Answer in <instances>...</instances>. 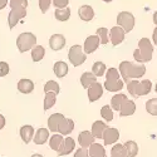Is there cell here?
Masks as SVG:
<instances>
[{
	"label": "cell",
	"mask_w": 157,
	"mask_h": 157,
	"mask_svg": "<svg viewBox=\"0 0 157 157\" xmlns=\"http://www.w3.org/2000/svg\"><path fill=\"white\" fill-rule=\"evenodd\" d=\"M118 71L122 77V81L124 83H129L131 81L138 79V78L145 75L146 67H145V64H142V63H132V62L124 60L120 64Z\"/></svg>",
	"instance_id": "obj_1"
},
{
	"label": "cell",
	"mask_w": 157,
	"mask_h": 157,
	"mask_svg": "<svg viewBox=\"0 0 157 157\" xmlns=\"http://www.w3.org/2000/svg\"><path fill=\"white\" fill-rule=\"evenodd\" d=\"M153 45L148 38H142L138 40V48L133 52V58L137 63H147L152 59Z\"/></svg>",
	"instance_id": "obj_2"
},
{
	"label": "cell",
	"mask_w": 157,
	"mask_h": 157,
	"mask_svg": "<svg viewBox=\"0 0 157 157\" xmlns=\"http://www.w3.org/2000/svg\"><path fill=\"white\" fill-rule=\"evenodd\" d=\"M35 45H36V36L30 32L21 33L17 38V47L20 53H25V52L33 49Z\"/></svg>",
	"instance_id": "obj_3"
},
{
	"label": "cell",
	"mask_w": 157,
	"mask_h": 157,
	"mask_svg": "<svg viewBox=\"0 0 157 157\" xmlns=\"http://www.w3.org/2000/svg\"><path fill=\"white\" fill-rule=\"evenodd\" d=\"M117 25L121 27L126 33L132 32L135 28V17L129 11H121L117 15Z\"/></svg>",
	"instance_id": "obj_4"
},
{
	"label": "cell",
	"mask_w": 157,
	"mask_h": 157,
	"mask_svg": "<svg viewBox=\"0 0 157 157\" xmlns=\"http://www.w3.org/2000/svg\"><path fill=\"white\" fill-rule=\"evenodd\" d=\"M86 53L81 45H72L68 52V59L74 65V67H79L86 62Z\"/></svg>",
	"instance_id": "obj_5"
},
{
	"label": "cell",
	"mask_w": 157,
	"mask_h": 157,
	"mask_svg": "<svg viewBox=\"0 0 157 157\" xmlns=\"http://www.w3.org/2000/svg\"><path fill=\"white\" fill-rule=\"evenodd\" d=\"M27 17V9L25 8H11L9 15H8V23L9 28L13 29L15 25Z\"/></svg>",
	"instance_id": "obj_6"
},
{
	"label": "cell",
	"mask_w": 157,
	"mask_h": 157,
	"mask_svg": "<svg viewBox=\"0 0 157 157\" xmlns=\"http://www.w3.org/2000/svg\"><path fill=\"white\" fill-rule=\"evenodd\" d=\"M101 44V40H99V38L94 34V35H89L86 38V40H84V47H83V50H84V53L86 54H92L94 53V52L98 49Z\"/></svg>",
	"instance_id": "obj_7"
},
{
	"label": "cell",
	"mask_w": 157,
	"mask_h": 157,
	"mask_svg": "<svg viewBox=\"0 0 157 157\" xmlns=\"http://www.w3.org/2000/svg\"><path fill=\"white\" fill-rule=\"evenodd\" d=\"M124 36H126V32L121 27H118V25H117V27H113L109 30V40L114 47L120 45L124 40Z\"/></svg>",
	"instance_id": "obj_8"
},
{
	"label": "cell",
	"mask_w": 157,
	"mask_h": 157,
	"mask_svg": "<svg viewBox=\"0 0 157 157\" xmlns=\"http://www.w3.org/2000/svg\"><path fill=\"white\" fill-rule=\"evenodd\" d=\"M120 138V131L117 128H113V127H107L106 131L103 132V141H104V145H113L118 141Z\"/></svg>",
	"instance_id": "obj_9"
},
{
	"label": "cell",
	"mask_w": 157,
	"mask_h": 157,
	"mask_svg": "<svg viewBox=\"0 0 157 157\" xmlns=\"http://www.w3.org/2000/svg\"><path fill=\"white\" fill-rule=\"evenodd\" d=\"M94 140H96L94 136L89 131H82L79 136H78V143L81 145L82 148H87V150L94 143Z\"/></svg>",
	"instance_id": "obj_10"
},
{
	"label": "cell",
	"mask_w": 157,
	"mask_h": 157,
	"mask_svg": "<svg viewBox=\"0 0 157 157\" xmlns=\"http://www.w3.org/2000/svg\"><path fill=\"white\" fill-rule=\"evenodd\" d=\"M87 92H88L89 102H96V101H98L103 96V87H102L101 83L96 82V83H93L92 86L87 89Z\"/></svg>",
	"instance_id": "obj_11"
},
{
	"label": "cell",
	"mask_w": 157,
	"mask_h": 157,
	"mask_svg": "<svg viewBox=\"0 0 157 157\" xmlns=\"http://www.w3.org/2000/svg\"><path fill=\"white\" fill-rule=\"evenodd\" d=\"M65 118V117L62 113H53L49 118H48V129L53 133H58L59 129V124L62 123V121Z\"/></svg>",
	"instance_id": "obj_12"
},
{
	"label": "cell",
	"mask_w": 157,
	"mask_h": 157,
	"mask_svg": "<svg viewBox=\"0 0 157 157\" xmlns=\"http://www.w3.org/2000/svg\"><path fill=\"white\" fill-rule=\"evenodd\" d=\"M49 47L52 50L58 52L65 47V38L63 34H53L49 39Z\"/></svg>",
	"instance_id": "obj_13"
},
{
	"label": "cell",
	"mask_w": 157,
	"mask_h": 157,
	"mask_svg": "<svg viewBox=\"0 0 157 157\" xmlns=\"http://www.w3.org/2000/svg\"><path fill=\"white\" fill-rule=\"evenodd\" d=\"M49 146H50V148L53 151H56L57 155L59 156L62 153L63 146H64V138H63V136L59 135V133L53 135V136H52V138L49 140Z\"/></svg>",
	"instance_id": "obj_14"
},
{
	"label": "cell",
	"mask_w": 157,
	"mask_h": 157,
	"mask_svg": "<svg viewBox=\"0 0 157 157\" xmlns=\"http://www.w3.org/2000/svg\"><path fill=\"white\" fill-rule=\"evenodd\" d=\"M78 15H79L81 20L88 23L94 18V10L90 5H82L78 9Z\"/></svg>",
	"instance_id": "obj_15"
},
{
	"label": "cell",
	"mask_w": 157,
	"mask_h": 157,
	"mask_svg": "<svg viewBox=\"0 0 157 157\" xmlns=\"http://www.w3.org/2000/svg\"><path fill=\"white\" fill-rule=\"evenodd\" d=\"M152 89V83L150 79H143L141 82H138L137 88H136V97H142V96H146L151 92Z\"/></svg>",
	"instance_id": "obj_16"
},
{
	"label": "cell",
	"mask_w": 157,
	"mask_h": 157,
	"mask_svg": "<svg viewBox=\"0 0 157 157\" xmlns=\"http://www.w3.org/2000/svg\"><path fill=\"white\" fill-rule=\"evenodd\" d=\"M74 129V122L72 118H64L62 121V123L59 124V129H58V133L62 136H68L73 132Z\"/></svg>",
	"instance_id": "obj_17"
},
{
	"label": "cell",
	"mask_w": 157,
	"mask_h": 157,
	"mask_svg": "<svg viewBox=\"0 0 157 157\" xmlns=\"http://www.w3.org/2000/svg\"><path fill=\"white\" fill-rule=\"evenodd\" d=\"M136 112V103L132 99H127L123 102L122 107L120 109V116L121 117H127V116H132Z\"/></svg>",
	"instance_id": "obj_18"
},
{
	"label": "cell",
	"mask_w": 157,
	"mask_h": 157,
	"mask_svg": "<svg viewBox=\"0 0 157 157\" xmlns=\"http://www.w3.org/2000/svg\"><path fill=\"white\" fill-rule=\"evenodd\" d=\"M34 135H35V131L30 124H25L20 128V137L24 143H29L34 138Z\"/></svg>",
	"instance_id": "obj_19"
},
{
	"label": "cell",
	"mask_w": 157,
	"mask_h": 157,
	"mask_svg": "<svg viewBox=\"0 0 157 157\" xmlns=\"http://www.w3.org/2000/svg\"><path fill=\"white\" fill-rule=\"evenodd\" d=\"M49 138V129L47 128H38L36 132L34 135V143L35 145H44V143L48 141Z\"/></svg>",
	"instance_id": "obj_20"
},
{
	"label": "cell",
	"mask_w": 157,
	"mask_h": 157,
	"mask_svg": "<svg viewBox=\"0 0 157 157\" xmlns=\"http://www.w3.org/2000/svg\"><path fill=\"white\" fill-rule=\"evenodd\" d=\"M18 90L20 93H24V94H29L34 90V83L33 81L30 79H20L18 82Z\"/></svg>",
	"instance_id": "obj_21"
},
{
	"label": "cell",
	"mask_w": 157,
	"mask_h": 157,
	"mask_svg": "<svg viewBox=\"0 0 157 157\" xmlns=\"http://www.w3.org/2000/svg\"><path fill=\"white\" fill-rule=\"evenodd\" d=\"M106 128H107V123H104L103 121H96L92 124V135L97 140L103 138V132L106 131Z\"/></svg>",
	"instance_id": "obj_22"
},
{
	"label": "cell",
	"mask_w": 157,
	"mask_h": 157,
	"mask_svg": "<svg viewBox=\"0 0 157 157\" xmlns=\"http://www.w3.org/2000/svg\"><path fill=\"white\" fill-rule=\"evenodd\" d=\"M124 101H127V96L126 94H123V93L114 94L112 97V99H111V108L113 111L120 112V109H121V107H122V104H123Z\"/></svg>",
	"instance_id": "obj_23"
},
{
	"label": "cell",
	"mask_w": 157,
	"mask_h": 157,
	"mask_svg": "<svg viewBox=\"0 0 157 157\" xmlns=\"http://www.w3.org/2000/svg\"><path fill=\"white\" fill-rule=\"evenodd\" d=\"M53 72L58 78H64L68 73V64L65 62H63V60H59V62L54 63Z\"/></svg>",
	"instance_id": "obj_24"
},
{
	"label": "cell",
	"mask_w": 157,
	"mask_h": 157,
	"mask_svg": "<svg viewBox=\"0 0 157 157\" xmlns=\"http://www.w3.org/2000/svg\"><path fill=\"white\" fill-rule=\"evenodd\" d=\"M97 82V77L92 73V72H84L82 75H81V83H82V87L84 89H88L93 83Z\"/></svg>",
	"instance_id": "obj_25"
},
{
	"label": "cell",
	"mask_w": 157,
	"mask_h": 157,
	"mask_svg": "<svg viewBox=\"0 0 157 157\" xmlns=\"http://www.w3.org/2000/svg\"><path fill=\"white\" fill-rule=\"evenodd\" d=\"M124 87V82L122 79L118 81H106L104 82V88H106L108 92H120Z\"/></svg>",
	"instance_id": "obj_26"
},
{
	"label": "cell",
	"mask_w": 157,
	"mask_h": 157,
	"mask_svg": "<svg viewBox=\"0 0 157 157\" xmlns=\"http://www.w3.org/2000/svg\"><path fill=\"white\" fill-rule=\"evenodd\" d=\"M88 153L90 157H107L106 150L99 143H93L92 146L88 148Z\"/></svg>",
	"instance_id": "obj_27"
},
{
	"label": "cell",
	"mask_w": 157,
	"mask_h": 157,
	"mask_svg": "<svg viewBox=\"0 0 157 157\" xmlns=\"http://www.w3.org/2000/svg\"><path fill=\"white\" fill-rule=\"evenodd\" d=\"M126 148V157H136L138 153V146L135 141H127L123 143Z\"/></svg>",
	"instance_id": "obj_28"
},
{
	"label": "cell",
	"mask_w": 157,
	"mask_h": 157,
	"mask_svg": "<svg viewBox=\"0 0 157 157\" xmlns=\"http://www.w3.org/2000/svg\"><path fill=\"white\" fill-rule=\"evenodd\" d=\"M45 56V49L44 47L42 45H35L33 49H32V59L34 63H38L40 62Z\"/></svg>",
	"instance_id": "obj_29"
},
{
	"label": "cell",
	"mask_w": 157,
	"mask_h": 157,
	"mask_svg": "<svg viewBox=\"0 0 157 157\" xmlns=\"http://www.w3.org/2000/svg\"><path fill=\"white\" fill-rule=\"evenodd\" d=\"M74 148H75V141H74V138H72V137H67V138L64 140L63 151H62V153H60L59 156L69 155V153H72V152L74 151Z\"/></svg>",
	"instance_id": "obj_30"
},
{
	"label": "cell",
	"mask_w": 157,
	"mask_h": 157,
	"mask_svg": "<svg viewBox=\"0 0 157 157\" xmlns=\"http://www.w3.org/2000/svg\"><path fill=\"white\" fill-rule=\"evenodd\" d=\"M54 17L59 21H67L71 18V9L69 8H64V9H56L54 11Z\"/></svg>",
	"instance_id": "obj_31"
},
{
	"label": "cell",
	"mask_w": 157,
	"mask_h": 157,
	"mask_svg": "<svg viewBox=\"0 0 157 157\" xmlns=\"http://www.w3.org/2000/svg\"><path fill=\"white\" fill-rule=\"evenodd\" d=\"M56 98H57V94L54 92L45 93V97H44V111L50 109L52 107L54 106L56 104Z\"/></svg>",
	"instance_id": "obj_32"
},
{
	"label": "cell",
	"mask_w": 157,
	"mask_h": 157,
	"mask_svg": "<svg viewBox=\"0 0 157 157\" xmlns=\"http://www.w3.org/2000/svg\"><path fill=\"white\" fill-rule=\"evenodd\" d=\"M111 157H126V148L121 143H116L111 150Z\"/></svg>",
	"instance_id": "obj_33"
},
{
	"label": "cell",
	"mask_w": 157,
	"mask_h": 157,
	"mask_svg": "<svg viewBox=\"0 0 157 157\" xmlns=\"http://www.w3.org/2000/svg\"><path fill=\"white\" fill-rule=\"evenodd\" d=\"M96 35L99 38L101 44H107L109 42V30H107V28H98Z\"/></svg>",
	"instance_id": "obj_34"
},
{
	"label": "cell",
	"mask_w": 157,
	"mask_h": 157,
	"mask_svg": "<svg viewBox=\"0 0 157 157\" xmlns=\"http://www.w3.org/2000/svg\"><path fill=\"white\" fill-rule=\"evenodd\" d=\"M106 64L102 63V62H96L93 64L92 67V73L96 75V77H102L104 75V73H106Z\"/></svg>",
	"instance_id": "obj_35"
},
{
	"label": "cell",
	"mask_w": 157,
	"mask_h": 157,
	"mask_svg": "<svg viewBox=\"0 0 157 157\" xmlns=\"http://www.w3.org/2000/svg\"><path fill=\"white\" fill-rule=\"evenodd\" d=\"M44 92L48 93V92H54L56 94H58L60 92V87L59 84L56 82V81H48L45 84H44Z\"/></svg>",
	"instance_id": "obj_36"
},
{
	"label": "cell",
	"mask_w": 157,
	"mask_h": 157,
	"mask_svg": "<svg viewBox=\"0 0 157 157\" xmlns=\"http://www.w3.org/2000/svg\"><path fill=\"white\" fill-rule=\"evenodd\" d=\"M101 116L106 122H111L113 120V109L111 106H103L101 108Z\"/></svg>",
	"instance_id": "obj_37"
},
{
	"label": "cell",
	"mask_w": 157,
	"mask_h": 157,
	"mask_svg": "<svg viewBox=\"0 0 157 157\" xmlns=\"http://www.w3.org/2000/svg\"><path fill=\"white\" fill-rule=\"evenodd\" d=\"M146 111L151 116H157V98H151L146 102Z\"/></svg>",
	"instance_id": "obj_38"
},
{
	"label": "cell",
	"mask_w": 157,
	"mask_h": 157,
	"mask_svg": "<svg viewBox=\"0 0 157 157\" xmlns=\"http://www.w3.org/2000/svg\"><path fill=\"white\" fill-rule=\"evenodd\" d=\"M121 79L120 71L117 68H108L106 73V81H118Z\"/></svg>",
	"instance_id": "obj_39"
},
{
	"label": "cell",
	"mask_w": 157,
	"mask_h": 157,
	"mask_svg": "<svg viewBox=\"0 0 157 157\" xmlns=\"http://www.w3.org/2000/svg\"><path fill=\"white\" fill-rule=\"evenodd\" d=\"M10 8H28V0H10Z\"/></svg>",
	"instance_id": "obj_40"
},
{
	"label": "cell",
	"mask_w": 157,
	"mask_h": 157,
	"mask_svg": "<svg viewBox=\"0 0 157 157\" xmlns=\"http://www.w3.org/2000/svg\"><path fill=\"white\" fill-rule=\"evenodd\" d=\"M137 84H138V81H137V79H133V81H131L129 83H127V90H128V93L132 96L133 98H137V97H136V88H137Z\"/></svg>",
	"instance_id": "obj_41"
},
{
	"label": "cell",
	"mask_w": 157,
	"mask_h": 157,
	"mask_svg": "<svg viewBox=\"0 0 157 157\" xmlns=\"http://www.w3.org/2000/svg\"><path fill=\"white\" fill-rule=\"evenodd\" d=\"M52 0H39V9H40L42 13H47L50 8Z\"/></svg>",
	"instance_id": "obj_42"
},
{
	"label": "cell",
	"mask_w": 157,
	"mask_h": 157,
	"mask_svg": "<svg viewBox=\"0 0 157 157\" xmlns=\"http://www.w3.org/2000/svg\"><path fill=\"white\" fill-rule=\"evenodd\" d=\"M52 3L54 4L56 9H64V8H68L69 0H52Z\"/></svg>",
	"instance_id": "obj_43"
},
{
	"label": "cell",
	"mask_w": 157,
	"mask_h": 157,
	"mask_svg": "<svg viewBox=\"0 0 157 157\" xmlns=\"http://www.w3.org/2000/svg\"><path fill=\"white\" fill-rule=\"evenodd\" d=\"M9 74V64L6 62H0V77H5Z\"/></svg>",
	"instance_id": "obj_44"
},
{
	"label": "cell",
	"mask_w": 157,
	"mask_h": 157,
	"mask_svg": "<svg viewBox=\"0 0 157 157\" xmlns=\"http://www.w3.org/2000/svg\"><path fill=\"white\" fill-rule=\"evenodd\" d=\"M73 157H90V156H89L87 148H82V147H81V148H78V150L75 151V153H74Z\"/></svg>",
	"instance_id": "obj_45"
},
{
	"label": "cell",
	"mask_w": 157,
	"mask_h": 157,
	"mask_svg": "<svg viewBox=\"0 0 157 157\" xmlns=\"http://www.w3.org/2000/svg\"><path fill=\"white\" fill-rule=\"evenodd\" d=\"M5 117L3 116V114H0V131H2L4 127H5Z\"/></svg>",
	"instance_id": "obj_46"
},
{
	"label": "cell",
	"mask_w": 157,
	"mask_h": 157,
	"mask_svg": "<svg viewBox=\"0 0 157 157\" xmlns=\"http://www.w3.org/2000/svg\"><path fill=\"white\" fill-rule=\"evenodd\" d=\"M152 40H153L155 44H157V25H156V28H155V30L152 33Z\"/></svg>",
	"instance_id": "obj_47"
},
{
	"label": "cell",
	"mask_w": 157,
	"mask_h": 157,
	"mask_svg": "<svg viewBox=\"0 0 157 157\" xmlns=\"http://www.w3.org/2000/svg\"><path fill=\"white\" fill-rule=\"evenodd\" d=\"M8 3H9V0H0V10H3Z\"/></svg>",
	"instance_id": "obj_48"
},
{
	"label": "cell",
	"mask_w": 157,
	"mask_h": 157,
	"mask_svg": "<svg viewBox=\"0 0 157 157\" xmlns=\"http://www.w3.org/2000/svg\"><path fill=\"white\" fill-rule=\"evenodd\" d=\"M152 19H153V23L157 25V10L153 13V17H152Z\"/></svg>",
	"instance_id": "obj_49"
},
{
	"label": "cell",
	"mask_w": 157,
	"mask_h": 157,
	"mask_svg": "<svg viewBox=\"0 0 157 157\" xmlns=\"http://www.w3.org/2000/svg\"><path fill=\"white\" fill-rule=\"evenodd\" d=\"M32 157H43V156H42V155H39V153H34Z\"/></svg>",
	"instance_id": "obj_50"
},
{
	"label": "cell",
	"mask_w": 157,
	"mask_h": 157,
	"mask_svg": "<svg viewBox=\"0 0 157 157\" xmlns=\"http://www.w3.org/2000/svg\"><path fill=\"white\" fill-rule=\"evenodd\" d=\"M103 2H104V3H111L112 0H103Z\"/></svg>",
	"instance_id": "obj_51"
},
{
	"label": "cell",
	"mask_w": 157,
	"mask_h": 157,
	"mask_svg": "<svg viewBox=\"0 0 157 157\" xmlns=\"http://www.w3.org/2000/svg\"><path fill=\"white\" fill-rule=\"evenodd\" d=\"M155 90H156V93H157V83H156V87H155Z\"/></svg>",
	"instance_id": "obj_52"
}]
</instances>
